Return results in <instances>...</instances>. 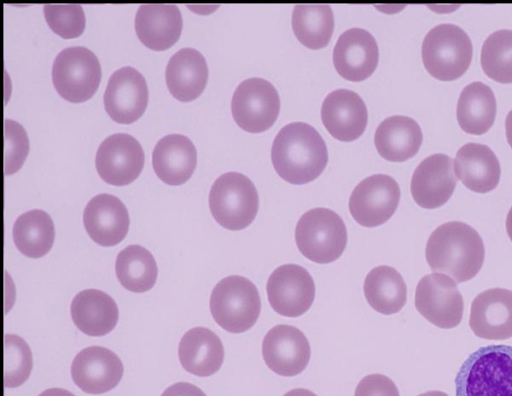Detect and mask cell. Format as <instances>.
Masks as SVG:
<instances>
[{"instance_id": "6da1fadb", "label": "cell", "mask_w": 512, "mask_h": 396, "mask_svg": "<svg viewBox=\"0 0 512 396\" xmlns=\"http://www.w3.org/2000/svg\"><path fill=\"white\" fill-rule=\"evenodd\" d=\"M425 256L433 271L445 273L456 283H462L480 271L484 263L485 247L473 227L460 221H450L431 233Z\"/></svg>"}, {"instance_id": "7a4b0ae2", "label": "cell", "mask_w": 512, "mask_h": 396, "mask_svg": "<svg viewBox=\"0 0 512 396\" xmlns=\"http://www.w3.org/2000/svg\"><path fill=\"white\" fill-rule=\"evenodd\" d=\"M271 160L282 179L302 185L315 180L323 172L328 162V151L314 127L304 122H293L282 127L274 138Z\"/></svg>"}, {"instance_id": "3957f363", "label": "cell", "mask_w": 512, "mask_h": 396, "mask_svg": "<svg viewBox=\"0 0 512 396\" xmlns=\"http://www.w3.org/2000/svg\"><path fill=\"white\" fill-rule=\"evenodd\" d=\"M456 396H512V346L480 347L455 378Z\"/></svg>"}, {"instance_id": "277c9868", "label": "cell", "mask_w": 512, "mask_h": 396, "mask_svg": "<svg viewBox=\"0 0 512 396\" xmlns=\"http://www.w3.org/2000/svg\"><path fill=\"white\" fill-rule=\"evenodd\" d=\"M421 53L423 64L432 77L452 81L469 68L473 47L470 37L462 28L443 23L426 34Z\"/></svg>"}, {"instance_id": "5b68a950", "label": "cell", "mask_w": 512, "mask_h": 396, "mask_svg": "<svg viewBox=\"0 0 512 396\" xmlns=\"http://www.w3.org/2000/svg\"><path fill=\"white\" fill-rule=\"evenodd\" d=\"M295 241L301 254L312 262L336 261L347 244V229L342 218L327 208L305 212L295 228Z\"/></svg>"}, {"instance_id": "8992f818", "label": "cell", "mask_w": 512, "mask_h": 396, "mask_svg": "<svg viewBox=\"0 0 512 396\" xmlns=\"http://www.w3.org/2000/svg\"><path fill=\"white\" fill-rule=\"evenodd\" d=\"M210 311L215 322L230 333L251 329L261 311L256 286L247 278L231 275L221 279L210 296Z\"/></svg>"}, {"instance_id": "52a82bcc", "label": "cell", "mask_w": 512, "mask_h": 396, "mask_svg": "<svg viewBox=\"0 0 512 396\" xmlns=\"http://www.w3.org/2000/svg\"><path fill=\"white\" fill-rule=\"evenodd\" d=\"M209 207L216 222L225 229H245L254 221L258 212L257 189L241 173H224L214 181L210 189Z\"/></svg>"}, {"instance_id": "ba28073f", "label": "cell", "mask_w": 512, "mask_h": 396, "mask_svg": "<svg viewBox=\"0 0 512 396\" xmlns=\"http://www.w3.org/2000/svg\"><path fill=\"white\" fill-rule=\"evenodd\" d=\"M51 75L53 85L62 98L80 103L90 99L98 89L101 66L88 48L68 47L54 59Z\"/></svg>"}, {"instance_id": "9c48e42d", "label": "cell", "mask_w": 512, "mask_h": 396, "mask_svg": "<svg viewBox=\"0 0 512 396\" xmlns=\"http://www.w3.org/2000/svg\"><path fill=\"white\" fill-rule=\"evenodd\" d=\"M279 111V94L276 88L263 78L246 79L234 91L231 112L236 124L244 131H266L275 123Z\"/></svg>"}, {"instance_id": "30bf717a", "label": "cell", "mask_w": 512, "mask_h": 396, "mask_svg": "<svg viewBox=\"0 0 512 396\" xmlns=\"http://www.w3.org/2000/svg\"><path fill=\"white\" fill-rule=\"evenodd\" d=\"M457 283L444 273L423 276L415 291V307L433 325L442 329L458 326L464 302Z\"/></svg>"}, {"instance_id": "8fae6325", "label": "cell", "mask_w": 512, "mask_h": 396, "mask_svg": "<svg viewBox=\"0 0 512 396\" xmlns=\"http://www.w3.org/2000/svg\"><path fill=\"white\" fill-rule=\"evenodd\" d=\"M400 201L398 183L389 175L374 174L362 180L349 198V211L361 226L372 228L387 222Z\"/></svg>"}, {"instance_id": "7c38bea8", "label": "cell", "mask_w": 512, "mask_h": 396, "mask_svg": "<svg viewBox=\"0 0 512 396\" xmlns=\"http://www.w3.org/2000/svg\"><path fill=\"white\" fill-rule=\"evenodd\" d=\"M267 297L270 306L285 317H299L309 310L315 298V284L302 266L284 264L269 276Z\"/></svg>"}, {"instance_id": "4fadbf2b", "label": "cell", "mask_w": 512, "mask_h": 396, "mask_svg": "<svg viewBox=\"0 0 512 396\" xmlns=\"http://www.w3.org/2000/svg\"><path fill=\"white\" fill-rule=\"evenodd\" d=\"M95 165L103 181L115 186H124L133 182L141 173L144 166V151L133 136L115 133L99 145Z\"/></svg>"}, {"instance_id": "5bb4252c", "label": "cell", "mask_w": 512, "mask_h": 396, "mask_svg": "<svg viewBox=\"0 0 512 396\" xmlns=\"http://www.w3.org/2000/svg\"><path fill=\"white\" fill-rule=\"evenodd\" d=\"M106 113L120 124H131L144 113L148 103V87L143 75L130 66L110 76L104 96Z\"/></svg>"}, {"instance_id": "9a60e30c", "label": "cell", "mask_w": 512, "mask_h": 396, "mask_svg": "<svg viewBox=\"0 0 512 396\" xmlns=\"http://www.w3.org/2000/svg\"><path fill=\"white\" fill-rule=\"evenodd\" d=\"M311 350L308 339L298 328L280 324L271 328L262 342L265 364L274 373L292 377L305 370Z\"/></svg>"}, {"instance_id": "2e32d148", "label": "cell", "mask_w": 512, "mask_h": 396, "mask_svg": "<svg viewBox=\"0 0 512 396\" xmlns=\"http://www.w3.org/2000/svg\"><path fill=\"white\" fill-rule=\"evenodd\" d=\"M453 167L452 159L442 153L420 162L411 179V194L420 207L435 209L450 199L457 184Z\"/></svg>"}, {"instance_id": "e0dca14e", "label": "cell", "mask_w": 512, "mask_h": 396, "mask_svg": "<svg viewBox=\"0 0 512 396\" xmlns=\"http://www.w3.org/2000/svg\"><path fill=\"white\" fill-rule=\"evenodd\" d=\"M123 371L119 357L101 346L84 348L71 365L74 383L89 394H102L113 389L120 382Z\"/></svg>"}, {"instance_id": "ac0fdd59", "label": "cell", "mask_w": 512, "mask_h": 396, "mask_svg": "<svg viewBox=\"0 0 512 396\" xmlns=\"http://www.w3.org/2000/svg\"><path fill=\"white\" fill-rule=\"evenodd\" d=\"M379 50L375 38L365 29L351 28L338 38L333 50V64L346 80L359 82L375 71Z\"/></svg>"}, {"instance_id": "d6986e66", "label": "cell", "mask_w": 512, "mask_h": 396, "mask_svg": "<svg viewBox=\"0 0 512 396\" xmlns=\"http://www.w3.org/2000/svg\"><path fill=\"white\" fill-rule=\"evenodd\" d=\"M469 326L473 333L488 340L512 337V291L492 288L478 294L472 304Z\"/></svg>"}, {"instance_id": "ffe728a7", "label": "cell", "mask_w": 512, "mask_h": 396, "mask_svg": "<svg viewBox=\"0 0 512 396\" xmlns=\"http://www.w3.org/2000/svg\"><path fill=\"white\" fill-rule=\"evenodd\" d=\"M321 118L332 137L350 142L364 133L368 112L364 101L357 93L348 89H337L324 99Z\"/></svg>"}, {"instance_id": "44dd1931", "label": "cell", "mask_w": 512, "mask_h": 396, "mask_svg": "<svg viewBox=\"0 0 512 396\" xmlns=\"http://www.w3.org/2000/svg\"><path fill=\"white\" fill-rule=\"evenodd\" d=\"M129 223L125 205L111 194L94 196L83 212V224L89 237L103 247L120 243L128 233Z\"/></svg>"}, {"instance_id": "7402d4cb", "label": "cell", "mask_w": 512, "mask_h": 396, "mask_svg": "<svg viewBox=\"0 0 512 396\" xmlns=\"http://www.w3.org/2000/svg\"><path fill=\"white\" fill-rule=\"evenodd\" d=\"M137 37L147 48L163 51L173 46L182 32V16L173 4L140 5L135 16Z\"/></svg>"}, {"instance_id": "603a6c76", "label": "cell", "mask_w": 512, "mask_h": 396, "mask_svg": "<svg viewBox=\"0 0 512 396\" xmlns=\"http://www.w3.org/2000/svg\"><path fill=\"white\" fill-rule=\"evenodd\" d=\"M197 151L192 141L182 134L161 138L152 152V166L158 178L168 185H181L193 174Z\"/></svg>"}, {"instance_id": "cb8c5ba5", "label": "cell", "mask_w": 512, "mask_h": 396, "mask_svg": "<svg viewBox=\"0 0 512 396\" xmlns=\"http://www.w3.org/2000/svg\"><path fill=\"white\" fill-rule=\"evenodd\" d=\"M454 170L464 186L477 193L495 189L501 174L495 153L479 143H467L460 147L454 160Z\"/></svg>"}, {"instance_id": "d4e9b609", "label": "cell", "mask_w": 512, "mask_h": 396, "mask_svg": "<svg viewBox=\"0 0 512 396\" xmlns=\"http://www.w3.org/2000/svg\"><path fill=\"white\" fill-rule=\"evenodd\" d=\"M165 78L173 97L182 102H190L199 97L206 87V60L196 49L182 48L169 59Z\"/></svg>"}, {"instance_id": "484cf974", "label": "cell", "mask_w": 512, "mask_h": 396, "mask_svg": "<svg viewBox=\"0 0 512 396\" xmlns=\"http://www.w3.org/2000/svg\"><path fill=\"white\" fill-rule=\"evenodd\" d=\"M178 356L187 372L207 377L216 373L222 366L224 348L220 338L213 331L205 327H194L181 338Z\"/></svg>"}, {"instance_id": "4316f807", "label": "cell", "mask_w": 512, "mask_h": 396, "mask_svg": "<svg viewBox=\"0 0 512 396\" xmlns=\"http://www.w3.org/2000/svg\"><path fill=\"white\" fill-rule=\"evenodd\" d=\"M71 317L75 326L89 336H104L118 322L119 312L114 299L98 289L79 292L71 303Z\"/></svg>"}, {"instance_id": "83f0119b", "label": "cell", "mask_w": 512, "mask_h": 396, "mask_svg": "<svg viewBox=\"0 0 512 396\" xmlns=\"http://www.w3.org/2000/svg\"><path fill=\"white\" fill-rule=\"evenodd\" d=\"M423 135L418 123L406 116H391L384 119L374 135L375 147L384 159L403 162L419 150Z\"/></svg>"}, {"instance_id": "f1b7e54d", "label": "cell", "mask_w": 512, "mask_h": 396, "mask_svg": "<svg viewBox=\"0 0 512 396\" xmlns=\"http://www.w3.org/2000/svg\"><path fill=\"white\" fill-rule=\"evenodd\" d=\"M496 112V99L488 85L475 81L461 91L456 116L464 132L473 135L486 133L495 121Z\"/></svg>"}, {"instance_id": "f546056e", "label": "cell", "mask_w": 512, "mask_h": 396, "mask_svg": "<svg viewBox=\"0 0 512 396\" xmlns=\"http://www.w3.org/2000/svg\"><path fill=\"white\" fill-rule=\"evenodd\" d=\"M364 295L377 312L391 315L399 312L407 300V287L401 274L393 267L373 268L364 280Z\"/></svg>"}, {"instance_id": "4dcf8cb0", "label": "cell", "mask_w": 512, "mask_h": 396, "mask_svg": "<svg viewBox=\"0 0 512 396\" xmlns=\"http://www.w3.org/2000/svg\"><path fill=\"white\" fill-rule=\"evenodd\" d=\"M12 234L14 243L22 254L30 258H40L53 245L54 223L45 211L30 210L16 219Z\"/></svg>"}, {"instance_id": "1f68e13d", "label": "cell", "mask_w": 512, "mask_h": 396, "mask_svg": "<svg viewBox=\"0 0 512 396\" xmlns=\"http://www.w3.org/2000/svg\"><path fill=\"white\" fill-rule=\"evenodd\" d=\"M115 272L125 289L143 293L155 285L158 268L153 255L146 248L129 245L117 255Z\"/></svg>"}, {"instance_id": "d6a6232c", "label": "cell", "mask_w": 512, "mask_h": 396, "mask_svg": "<svg viewBox=\"0 0 512 396\" xmlns=\"http://www.w3.org/2000/svg\"><path fill=\"white\" fill-rule=\"evenodd\" d=\"M292 29L305 47L321 49L328 45L333 33V11L329 5H296L292 12Z\"/></svg>"}, {"instance_id": "836d02e7", "label": "cell", "mask_w": 512, "mask_h": 396, "mask_svg": "<svg viewBox=\"0 0 512 396\" xmlns=\"http://www.w3.org/2000/svg\"><path fill=\"white\" fill-rule=\"evenodd\" d=\"M481 67L490 79L512 83V30L501 29L486 38L481 50Z\"/></svg>"}, {"instance_id": "e575fe53", "label": "cell", "mask_w": 512, "mask_h": 396, "mask_svg": "<svg viewBox=\"0 0 512 396\" xmlns=\"http://www.w3.org/2000/svg\"><path fill=\"white\" fill-rule=\"evenodd\" d=\"M32 370V354L28 344L18 335H4V386L22 385Z\"/></svg>"}, {"instance_id": "d590c367", "label": "cell", "mask_w": 512, "mask_h": 396, "mask_svg": "<svg viewBox=\"0 0 512 396\" xmlns=\"http://www.w3.org/2000/svg\"><path fill=\"white\" fill-rule=\"evenodd\" d=\"M43 13L50 29L64 39L76 38L85 29V14L78 4L44 5Z\"/></svg>"}, {"instance_id": "8d00e7d4", "label": "cell", "mask_w": 512, "mask_h": 396, "mask_svg": "<svg viewBox=\"0 0 512 396\" xmlns=\"http://www.w3.org/2000/svg\"><path fill=\"white\" fill-rule=\"evenodd\" d=\"M29 152V139L18 122L4 120V174L11 175L23 165Z\"/></svg>"}, {"instance_id": "74e56055", "label": "cell", "mask_w": 512, "mask_h": 396, "mask_svg": "<svg viewBox=\"0 0 512 396\" xmlns=\"http://www.w3.org/2000/svg\"><path fill=\"white\" fill-rule=\"evenodd\" d=\"M354 396H400L395 383L382 374L367 375L358 383Z\"/></svg>"}, {"instance_id": "f35d334b", "label": "cell", "mask_w": 512, "mask_h": 396, "mask_svg": "<svg viewBox=\"0 0 512 396\" xmlns=\"http://www.w3.org/2000/svg\"><path fill=\"white\" fill-rule=\"evenodd\" d=\"M161 396H206V394L191 383L178 382L169 386Z\"/></svg>"}, {"instance_id": "ab89813d", "label": "cell", "mask_w": 512, "mask_h": 396, "mask_svg": "<svg viewBox=\"0 0 512 396\" xmlns=\"http://www.w3.org/2000/svg\"><path fill=\"white\" fill-rule=\"evenodd\" d=\"M38 396H75L68 390L62 389V388H50L42 393H40Z\"/></svg>"}, {"instance_id": "60d3db41", "label": "cell", "mask_w": 512, "mask_h": 396, "mask_svg": "<svg viewBox=\"0 0 512 396\" xmlns=\"http://www.w3.org/2000/svg\"><path fill=\"white\" fill-rule=\"evenodd\" d=\"M505 131L507 141L512 148V110L509 111L505 120Z\"/></svg>"}, {"instance_id": "b9f144b4", "label": "cell", "mask_w": 512, "mask_h": 396, "mask_svg": "<svg viewBox=\"0 0 512 396\" xmlns=\"http://www.w3.org/2000/svg\"><path fill=\"white\" fill-rule=\"evenodd\" d=\"M283 396H317L312 391L305 389V388H295L287 393H285Z\"/></svg>"}, {"instance_id": "7bdbcfd3", "label": "cell", "mask_w": 512, "mask_h": 396, "mask_svg": "<svg viewBox=\"0 0 512 396\" xmlns=\"http://www.w3.org/2000/svg\"><path fill=\"white\" fill-rule=\"evenodd\" d=\"M506 230L507 234L512 241V207L510 208L506 218Z\"/></svg>"}, {"instance_id": "ee69618b", "label": "cell", "mask_w": 512, "mask_h": 396, "mask_svg": "<svg viewBox=\"0 0 512 396\" xmlns=\"http://www.w3.org/2000/svg\"><path fill=\"white\" fill-rule=\"evenodd\" d=\"M418 396H448V395L442 391H428V392L422 393Z\"/></svg>"}]
</instances>
